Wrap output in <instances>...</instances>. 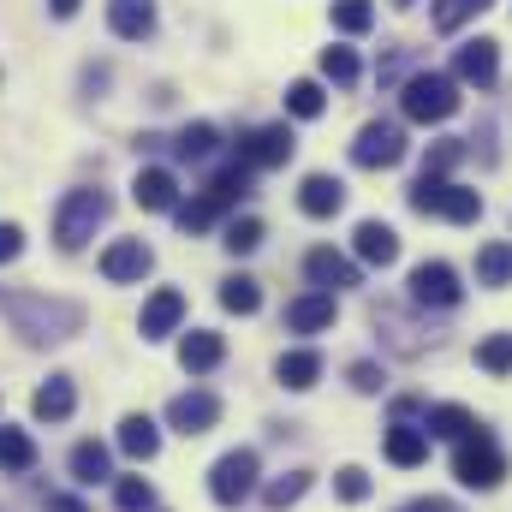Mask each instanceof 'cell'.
<instances>
[{
  "instance_id": "8d00e7d4",
  "label": "cell",
  "mask_w": 512,
  "mask_h": 512,
  "mask_svg": "<svg viewBox=\"0 0 512 512\" xmlns=\"http://www.w3.org/2000/svg\"><path fill=\"white\" fill-rule=\"evenodd\" d=\"M173 221H179V233H209V227L221 221V209H215L209 197H191V203L173 209Z\"/></svg>"
},
{
  "instance_id": "44dd1931",
  "label": "cell",
  "mask_w": 512,
  "mask_h": 512,
  "mask_svg": "<svg viewBox=\"0 0 512 512\" xmlns=\"http://www.w3.org/2000/svg\"><path fill=\"white\" fill-rule=\"evenodd\" d=\"M382 447H387V459H393L399 471H411V465L429 459V429H423V423H393Z\"/></svg>"
},
{
  "instance_id": "1f68e13d",
  "label": "cell",
  "mask_w": 512,
  "mask_h": 512,
  "mask_svg": "<svg viewBox=\"0 0 512 512\" xmlns=\"http://www.w3.org/2000/svg\"><path fill=\"white\" fill-rule=\"evenodd\" d=\"M221 304L233 316H256L262 310V286H256L251 274H233V280H221Z\"/></svg>"
},
{
  "instance_id": "ffe728a7",
  "label": "cell",
  "mask_w": 512,
  "mask_h": 512,
  "mask_svg": "<svg viewBox=\"0 0 512 512\" xmlns=\"http://www.w3.org/2000/svg\"><path fill=\"white\" fill-rule=\"evenodd\" d=\"M221 358H227V340H221V334H209V328H191V334L179 340V364H185L191 376H209Z\"/></svg>"
},
{
  "instance_id": "ab89813d",
  "label": "cell",
  "mask_w": 512,
  "mask_h": 512,
  "mask_svg": "<svg viewBox=\"0 0 512 512\" xmlns=\"http://www.w3.org/2000/svg\"><path fill=\"white\" fill-rule=\"evenodd\" d=\"M114 501H120V512H155V489L143 477H120L114 483Z\"/></svg>"
},
{
  "instance_id": "7402d4cb",
  "label": "cell",
  "mask_w": 512,
  "mask_h": 512,
  "mask_svg": "<svg viewBox=\"0 0 512 512\" xmlns=\"http://www.w3.org/2000/svg\"><path fill=\"white\" fill-rule=\"evenodd\" d=\"M108 24H114V36H126V42L155 36V0H108Z\"/></svg>"
},
{
  "instance_id": "f546056e",
  "label": "cell",
  "mask_w": 512,
  "mask_h": 512,
  "mask_svg": "<svg viewBox=\"0 0 512 512\" xmlns=\"http://www.w3.org/2000/svg\"><path fill=\"white\" fill-rule=\"evenodd\" d=\"M322 108H328V96H322V84H316V78L286 84V114H292V120H322Z\"/></svg>"
},
{
  "instance_id": "bcb514c9",
  "label": "cell",
  "mask_w": 512,
  "mask_h": 512,
  "mask_svg": "<svg viewBox=\"0 0 512 512\" xmlns=\"http://www.w3.org/2000/svg\"><path fill=\"white\" fill-rule=\"evenodd\" d=\"M399 512H459V507L441 501V495H429V501H411V507H399Z\"/></svg>"
},
{
  "instance_id": "5bb4252c",
  "label": "cell",
  "mask_w": 512,
  "mask_h": 512,
  "mask_svg": "<svg viewBox=\"0 0 512 512\" xmlns=\"http://www.w3.org/2000/svg\"><path fill=\"white\" fill-rule=\"evenodd\" d=\"M304 274L322 286V292H340V286H358L364 274H358V262L352 256H340V251H328V245H316V251L304 256Z\"/></svg>"
},
{
  "instance_id": "603a6c76",
  "label": "cell",
  "mask_w": 512,
  "mask_h": 512,
  "mask_svg": "<svg viewBox=\"0 0 512 512\" xmlns=\"http://www.w3.org/2000/svg\"><path fill=\"white\" fill-rule=\"evenodd\" d=\"M423 429H429V441H465V435H477L483 423H477L465 405H429V411H423Z\"/></svg>"
},
{
  "instance_id": "2e32d148",
  "label": "cell",
  "mask_w": 512,
  "mask_h": 512,
  "mask_svg": "<svg viewBox=\"0 0 512 512\" xmlns=\"http://www.w3.org/2000/svg\"><path fill=\"white\" fill-rule=\"evenodd\" d=\"M286 328L292 334H322V328H334V292H304V298H292L286 304Z\"/></svg>"
},
{
  "instance_id": "d6986e66",
  "label": "cell",
  "mask_w": 512,
  "mask_h": 512,
  "mask_svg": "<svg viewBox=\"0 0 512 512\" xmlns=\"http://www.w3.org/2000/svg\"><path fill=\"white\" fill-rule=\"evenodd\" d=\"M30 411H36L42 423H66V417L78 411V387H72V376H48V382L36 387Z\"/></svg>"
},
{
  "instance_id": "4fadbf2b",
  "label": "cell",
  "mask_w": 512,
  "mask_h": 512,
  "mask_svg": "<svg viewBox=\"0 0 512 512\" xmlns=\"http://www.w3.org/2000/svg\"><path fill=\"white\" fill-rule=\"evenodd\" d=\"M131 203L149 209V215H173V209H179V179H173L167 167H143V173L131 179Z\"/></svg>"
},
{
  "instance_id": "8fae6325",
  "label": "cell",
  "mask_w": 512,
  "mask_h": 512,
  "mask_svg": "<svg viewBox=\"0 0 512 512\" xmlns=\"http://www.w3.org/2000/svg\"><path fill=\"white\" fill-rule=\"evenodd\" d=\"M167 423H173L179 435H209V429L221 423V399H215L209 387H191V393H179V399L167 405Z\"/></svg>"
},
{
  "instance_id": "7c38bea8",
  "label": "cell",
  "mask_w": 512,
  "mask_h": 512,
  "mask_svg": "<svg viewBox=\"0 0 512 512\" xmlns=\"http://www.w3.org/2000/svg\"><path fill=\"white\" fill-rule=\"evenodd\" d=\"M155 268V251L143 245V239H114L108 251H102V274L114 280V286H131V280H143Z\"/></svg>"
},
{
  "instance_id": "c3c4849f",
  "label": "cell",
  "mask_w": 512,
  "mask_h": 512,
  "mask_svg": "<svg viewBox=\"0 0 512 512\" xmlns=\"http://www.w3.org/2000/svg\"><path fill=\"white\" fill-rule=\"evenodd\" d=\"M393 6H417V0H393Z\"/></svg>"
},
{
  "instance_id": "8992f818",
  "label": "cell",
  "mask_w": 512,
  "mask_h": 512,
  "mask_svg": "<svg viewBox=\"0 0 512 512\" xmlns=\"http://www.w3.org/2000/svg\"><path fill=\"white\" fill-rule=\"evenodd\" d=\"M251 489H256V453H251V447L221 453V459H215V471H209V495H215L221 507H239Z\"/></svg>"
},
{
  "instance_id": "e575fe53",
  "label": "cell",
  "mask_w": 512,
  "mask_h": 512,
  "mask_svg": "<svg viewBox=\"0 0 512 512\" xmlns=\"http://www.w3.org/2000/svg\"><path fill=\"white\" fill-rule=\"evenodd\" d=\"M221 245H227L233 256H251L256 245H262V221H256V215H233L227 233H221Z\"/></svg>"
},
{
  "instance_id": "836d02e7",
  "label": "cell",
  "mask_w": 512,
  "mask_h": 512,
  "mask_svg": "<svg viewBox=\"0 0 512 512\" xmlns=\"http://www.w3.org/2000/svg\"><path fill=\"white\" fill-rule=\"evenodd\" d=\"M304 489H310V471H286V477H274V483L262 489V501L274 512H286L292 501H304Z\"/></svg>"
},
{
  "instance_id": "30bf717a",
  "label": "cell",
  "mask_w": 512,
  "mask_h": 512,
  "mask_svg": "<svg viewBox=\"0 0 512 512\" xmlns=\"http://www.w3.org/2000/svg\"><path fill=\"white\" fill-rule=\"evenodd\" d=\"M453 78H459V84H477V90H489V84L501 78V42H489V36H477V42H459V54H453Z\"/></svg>"
},
{
  "instance_id": "7dc6e473",
  "label": "cell",
  "mask_w": 512,
  "mask_h": 512,
  "mask_svg": "<svg viewBox=\"0 0 512 512\" xmlns=\"http://www.w3.org/2000/svg\"><path fill=\"white\" fill-rule=\"evenodd\" d=\"M78 6H84V0H48V12H54V18H78Z\"/></svg>"
},
{
  "instance_id": "83f0119b",
  "label": "cell",
  "mask_w": 512,
  "mask_h": 512,
  "mask_svg": "<svg viewBox=\"0 0 512 512\" xmlns=\"http://www.w3.org/2000/svg\"><path fill=\"white\" fill-rule=\"evenodd\" d=\"M477 286H512V239H495L477 251Z\"/></svg>"
},
{
  "instance_id": "f35d334b",
  "label": "cell",
  "mask_w": 512,
  "mask_h": 512,
  "mask_svg": "<svg viewBox=\"0 0 512 512\" xmlns=\"http://www.w3.org/2000/svg\"><path fill=\"white\" fill-rule=\"evenodd\" d=\"M477 364H483L489 376H512V334H489V340L477 346Z\"/></svg>"
},
{
  "instance_id": "cb8c5ba5",
  "label": "cell",
  "mask_w": 512,
  "mask_h": 512,
  "mask_svg": "<svg viewBox=\"0 0 512 512\" xmlns=\"http://www.w3.org/2000/svg\"><path fill=\"white\" fill-rule=\"evenodd\" d=\"M274 376H280V387L304 393V387H316V382H322V352H310V346H298V352H280Z\"/></svg>"
},
{
  "instance_id": "e0dca14e",
  "label": "cell",
  "mask_w": 512,
  "mask_h": 512,
  "mask_svg": "<svg viewBox=\"0 0 512 512\" xmlns=\"http://www.w3.org/2000/svg\"><path fill=\"white\" fill-rule=\"evenodd\" d=\"M352 251H358V262H370V268H387V262H399V233L387 221H358Z\"/></svg>"
},
{
  "instance_id": "9c48e42d",
  "label": "cell",
  "mask_w": 512,
  "mask_h": 512,
  "mask_svg": "<svg viewBox=\"0 0 512 512\" xmlns=\"http://www.w3.org/2000/svg\"><path fill=\"white\" fill-rule=\"evenodd\" d=\"M292 131L286 126H256L239 137V167H251V173H262V167H286L292 161Z\"/></svg>"
},
{
  "instance_id": "d590c367",
  "label": "cell",
  "mask_w": 512,
  "mask_h": 512,
  "mask_svg": "<svg viewBox=\"0 0 512 512\" xmlns=\"http://www.w3.org/2000/svg\"><path fill=\"white\" fill-rule=\"evenodd\" d=\"M358 72H364V66H358L352 48H322V78H328V84L346 90V84H358Z\"/></svg>"
},
{
  "instance_id": "d4e9b609",
  "label": "cell",
  "mask_w": 512,
  "mask_h": 512,
  "mask_svg": "<svg viewBox=\"0 0 512 512\" xmlns=\"http://www.w3.org/2000/svg\"><path fill=\"white\" fill-rule=\"evenodd\" d=\"M120 453H126V459H137V465H149V459L161 453V429H155L143 411H131L126 423H120Z\"/></svg>"
},
{
  "instance_id": "3957f363",
  "label": "cell",
  "mask_w": 512,
  "mask_h": 512,
  "mask_svg": "<svg viewBox=\"0 0 512 512\" xmlns=\"http://www.w3.org/2000/svg\"><path fill=\"white\" fill-rule=\"evenodd\" d=\"M399 108H405V120H417V126H441V120L459 114V78H447V72H417V78H405Z\"/></svg>"
},
{
  "instance_id": "ee69618b",
  "label": "cell",
  "mask_w": 512,
  "mask_h": 512,
  "mask_svg": "<svg viewBox=\"0 0 512 512\" xmlns=\"http://www.w3.org/2000/svg\"><path fill=\"white\" fill-rule=\"evenodd\" d=\"M18 251H24V233H18L12 221H0V262H12Z\"/></svg>"
},
{
  "instance_id": "9a60e30c",
  "label": "cell",
  "mask_w": 512,
  "mask_h": 512,
  "mask_svg": "<svg viewBox=\"0 0 512 512\" xmlns=\"http://www.w3.org/2000/svg\"><path fill=\"white\" fill-rule=\"evenodd\" d=\"M298 209H304L310 221H328V215H340V209H346V185H340V179H328V173H310V179L298 185Z\"/></svg>"
},
{
  "instance_id": "ba28073f",
  "label": "cell",
  "mask_w": 512,
  "mask_h": 512,
  "mask_svg": "<svg viewBox=\"0 0 512 512\" xmlns=\"http://www.w3.org/2000/svg\"><path fill=\"white\" fill-rule=\"evenodd\" d=\"M352 161L358 167H399L405 161V126H393V120H370V126L358 131V143H352Z\"/></svg>"
},
{
  "instance_id": "484cf974",
  "label": "cell",
  "mask_w": 512,
  "mask_h": 512,
  "mask_svg": "<svg viewBox=\"0 0 512 512\" xmlns=\"http://www.w3.org/2000/svg\"><path fill=\"white\" fill-rule=\"evenodd\" d=\"M203 197L215 203V209H233L239 197H251V167H221V173H209V185H203Z\"/></svg>"
},
{
  "instance_id": "7bdbcfd3",
  "label": "cell",
  "mask_w": 512,
  "mask_h": 512,
  "mask_svg": "<svg viewBox=\"0 0 512 512\" xmlns=\"http://www.w3.org/2000/svg\"><path fill=\"white\" fill-rule=\"evenodd\" d=\"M352 387L358 393H382V370L376 364H352Z\"/></svg>"
},
{
  "instance_id": "7a4b0ae2",
  "label": "cell",
  "mask_w": 512,
  "mask_h": 512,
  "mask_svg": "<svg viewBox=\"0 0 512 512\" xmlns=\"http://www.w3.org/2000/svg\"><path fill=\"white\" fill-rule=\"evenodd\" d=\"M108 215H114V197H108V191H96V185L66 191L60 209H54V239H60V251H84Z\"/></svg>"
},
{
  "instance_id": "f6af8a7d",
  "label": "cell",
  "mask_w": 512,
  "mask_h": 512,
  "mask_svg": "<svg viewBox=\"0 0 512 512\" xmlns=\"http://www.w3.org/2000/svg\"><path fill=\"white\" fill-rule=\"evenodd\" d=\"M42 512H90V507H84L78 495H48V501H42Z\"/></svg>"
},
{
  "instance_id": "d6a6232c",
  "label": "cell",
  "mask_w": 512,
  "mask_h": 512,
  "mask_svg": "<svg viewBox=\"0 0 512 512\" xmlns=\"http://www.w3.org/2000/svg\"><path fill=\"white\" fill-rule=\"evenodd\" d=\"M0 465H6V471H30V465H36V441H30L24 429H6V423H0Z\"/></svg>"
},
{
  "instance_id": "6da1fadb",
  "label": "cell",
  "mask_w": 512,
  "mask_h": 512,
  "mask_svg": "<svg viewBox=\"0 0 512 512\" xmlns=\"http://www.w3.org/2000/svg\"><path fill=\"white\" fill-rule=\"evenodd\" d=\"M0 310L12 316V328L30 340V346H54V340H72L84 328V310L72 298H48V292H0Z\"/></svg>"
},
{
  "instance_id": "5b68a950",
  "label": "cell",
  "mask_w": 512,
  "mask_h": 512,
  "mask_svg": "<svg viewBox=\"0 0 512 512\" xmlns=\"http://www.w3.org/2000/svg\"><path fill=\"white\" fill-rule=\"evenodd\" d=\"M453 477H459L465 489H501V483H507V453L495 447L489 429H477V435L459 441V453H453Z\"/></svg>"
},
{
  "instance_id": "f1b7e54d",
  "label": "cell",
  "mask_w": 512,
  "mask_h": 512,
  "mask_svg": "<svg viewBox=\"0 0 512 512\" xmlns=\"http://www.w3.org/2000/svg\"><path fill=\"white\" fill-rule=\"evenodd\" d=\"M215 143H221V131L209 126V120H197V126L179 131V137H173L167 149H173L179 161H209V155H215Z\"/></svg>"
},
{
  "instance_id": "74e56055",
  "label": "cell",
  "mask_w": 512,
  "mask_h": 512,
  "mask_svg": "<svg viewBox=\"0 0 512 512\" xmlns=\"http://www.w3.org/2000/svg\"><path fill=\"white\" fill-rule=\"evenodd\" d=\"M370 24H376V6H370V0H334V30L364 36Z\"/></svg>"
},
{
  "instance_id": "b9f144b4",
  "label": "cell",
  "mask_w": 512,
  "mask_h": 512,
  "mask_svg": "<svg viewBox=\"0 0 512 512\" xmlns=\"http://www.w3.org/2000/svg\"><path fill=\"white\" fill-rule=\"evenodd\" d=\"M334 489H340V501H370V471H358V465H346V471L334 477Z\"/></svg>"
},
{
  "instance_id": "ac0fdd59",
  "label": "cell",
  "mask_w": 512,
  "mask_h": 512,
  "mask_svg": "<svg viewBox=\"0 0 512 512\" xmlns=\"http://www.w3.org/2000/svg\"><path fill=\"white\" fill-rule=\"evenodd\" d=\"M179 322H185V298H179L173 286H161V292L143 304V322H137V328H143V340H167Z\"/></svg>"
},
{
  "instance_id": "60d3db41",
  "label": "cell",
  "mask_w": 512,
  "mask_h": 512,
  "mask_svg": "<svg viewBox=\"0 0 512 512\" xmlns=\"http://www.w3.org/2000/svg\"><path fill=\"white\" fill-rule=\"evenodd\" d=\"M459 155H465V143H459V137H441V143L423 155V173H429V179H447V173L459 167Z\"/></svg>"
},
{
  "instance_id": "4316f807",
  "label": "cell",
  "mask_w": 512,
  "mask_h": 512,
  "mask_svg": "<svg viewBox=\"0 0 512 512\" xmlns=\"http://www.w3.org/2000/svg\"><path fill=\"white\" fill-rule=\"evenodd\" d=\"M72 477H78L84 489L108 483V477H114V459H108V447H102V441H78V447H72Z\"/></svg>"
},
{
  "instance_id": "277c9868",
  "label": "cell",
  "mask_w": 512,
  "mask_h": 512,
  "mask_svg": "<svg viewBox=\"0 0 512 512\" xmlns=\"http://www.w3.org/2000/svg\"><path fill=\"white\" fill-rule=\"evenodd\" d=\"M411 209H417V215H441V221L471 227V221L483 215V197H477L471 185H453V179H429V173H417V185H411Z\"/></svg>"
},
{
  "instance_id": "4dcf8cb0",
  "label": "cell",
  "mask_w": 512,
  "mask_h": 512,
  "mask_svg": "<svg viewBox=\"0 0 512 512\" xmlns=\"http://www.w3.org/2000/svg\"><path fill=\"white\" fill-rule=\"evenodd\" d=\"M489 6H495V0H435V12H429V18H435V30H441V36H453V30H465L477 12H489Z\"/></svg>"
},
{
  "instance_id": "52a82bcc",
  "label": "cell",
  "mask_w": 512,
  "mask_h": 512,
  "mask_svg": "<svg viewBox=\"0 0 512 512\" xmlns=\"http://www.w3.org/2000/svg\"><path fill=\"white\" fill-rule=\"evenodd\" d=\"M459 298H465V286H459L453 262H417V268H411V304H423V310H453Z\"/></svg>"
}]
</instances>
